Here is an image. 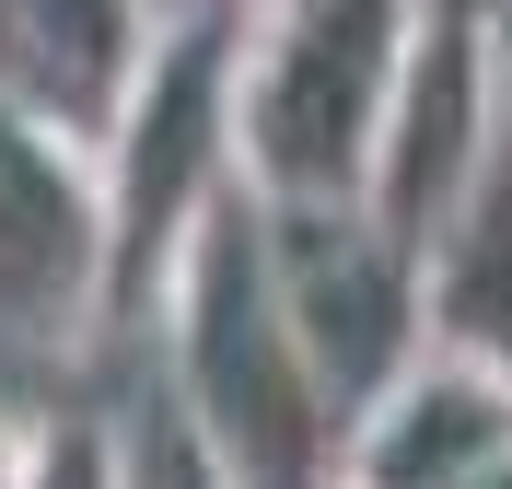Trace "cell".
<instances>
[{"mask_svg": "<svg viewBox=\"0 0 512 489\" xmlns=\"http://www.w3.org/2000/svg\"><path fill=\"white\" fill-rule=\"evenodd\" d=\"M245 12H256V0H245Z\"/></svg>", "mask_w": 512, "mask_h": 489, "instance_id": "obj_15", "label": "cell"}, {"mask_svg": "<svg viewBox=\"0 0 512 489\" xmlns=\"http://www.w3.org/2000/svg\"><path fill=\"white\" fill-rule=\"evenodd\" d=\"M512 129V70H501V24H454V12H419V47L396 70V105H384V140H373V210L396 245H431L443 210L478 187L489 140Z\"/></svg>", "mask_w": 512, "mask_h": 489, "instance_id": "obj_6", "label": "cell"}, {"mask_svg": "<svg viewBox=\"0 0 512 489\" xmlns=\"http://www.w3.org/2000/svg\"><path fill=\"white\" fill-rule=\"evenodd\" d=\"M466 489H512V466H489V478H466Z\"/></svg>", "mask_w": 512, "mask_h": 489, "instance_id": "obj_14", "label": "cell"}, {"mask_svg": "<svg viewBox=\"0 0 512 489\" xmlns=\"http://www.w3.org/2000/svg\"><path fill=\"white\" fill-rule=\"evenodd\" d=\"M419 326H431V350L512 385V129L489 140L478 187L443 210V233L419 245Z\"/></svg>", "mask_w": 512, "mask_h": 489, "instance_id": "obj_9", "label": "cell"}, {"mask_svg": "<svg viewBox=\"0 0 512 489\" xmlns=\"http://www.w3.org/2000/svg\"><path fill=\"white\" fill-rule=\"evenodd\" d=\"M12 489H117L105 408H35V420H24V466H12Z\"/></svg>", "mask_w": 512, "mask_h": 489, "instance_id": "obj_11", "label": "cell"}, {"mask_svg": "<svg viewBox=\"0 0 512 489\" xmlns=\"http://www.w3.org/2000/svg\"><path fill=\"white\" fill-rule=\"evenodd\" d=\"M105 443H117V489H233L222 455L175 420V396H163V385L117 396V408H105Z\"/></svg>", "mask_w": 512, "mask_h": 489, "instance_id": "obj_10", "label": "cell"}, {"mask_svg": "<svg viewBox=\"0 0 512 489\" xmlns=\"http://www.w3.org/2000/svg\"><path fill=\"white\" fill-rule=\"evenodd\" d=\"M152 385L175 396V420L222 455L233 489H338V408H326L315 361L280 315V280H268V222L256 198L233 187L210 222L175 245L152 315Z\"/></svg>", "mask_w": 512, "mask_h": 489, "instance_id": "obj_1", "label": "cell"}, {"mask_svg": "<svg viewBox=\"0 0 512 489\" xmlns=\"http://www.w3.org/2000/svg\"><path fill=\"white\" fill-rule=\"evenodd\" d=\"M419 0H256L233 35V187L256 210H361Z\"/></svg>", "mask_w": 512, "mask_h": 489, "instance_id": "obj_2", "label": "cell"}, {"mask_svg": "<svg viewBox=\"0 0 512 489\" xmlns=\"http://www.w3.org/2000/svg\"><path fill=\"white\" fill-rule=\"evenodd\" d=\"M163 0H0V94H24L47 129H70L94 152V129L117 117L128 70L152 47Z\"/></svg>", "mask_w": 512, "mask_h": 489, "instance_id": "obj_8", "label": "cell"}, {"mask_svg": "<svg viewBox=\"0 0 512 489\" xmlns=\"http://www.w3.org/2000/svg\"><path fill=\"white\" fill-rule=\"evenodd\" d=\"M233 35H245V0H163L117 117L94 129L105 326L152 315L175 245L233 198Z\"/></svg>", "mask_w": 512, "mask_h": 489, "instance_id": "obj_3", "label": "cell"}, {"mask_svg": "<svg viewBox=\"0 0 512 489\" xmlns=\"http://www.w3.org/2000/svg\"><path fill=\"white\" fill-rule=\"evenodd\" d=\"M12 466H24V420H0V489H12Z\"/></svg>", "mask_w": 512, "mask_h": 489, "instance_id": "obj_13", "label": "cell"}, {"mask_svg": "<svg viewBox=\"0 0 512 489\" xmlns=\"http://www.w3.org/2000/svg\"><path fill=\"white\" fill-rule=\"evenodd\" d=\"M268 222V280H280V315L315 361L326 408L350 420L373 408L419 350H431V326H419V257L373 210H256Z\"/></svg>", "mask_w": 512, "mask_h": 489, "instance_id": "obj_4", "label": "cell"}, {"mask_svg": "<svg viewBox=\"0 0 512 489\" xmlns=\"http://www.w3.org/2000/svg\"><path fill=\"white\" fill-rule=\"evenodd\" d=\"M489 466H512V385L454 350H419L338 431V489H466Z\"/></svg>", "mask_w": 512, "mask_h": 489, "instance_id": "obj_7", "label": "cell"}, {"mask_svg": "<svg viewBox=\"0 0 512 489\" xmlns=\"http://www.w3.org/2000/svg\"><path fill=\"white\" fill-rule=\"evenodd\" d=\"M0 338L12 350H94L105 338V198L94 152L0 94Z\"/></svg>", "mask_w": 512, "mask_h": 489, "instance_id": "obj_5", "label": "cell"}, {"mask_svg": "<svg viewBox=\"0 0 512 489\" xmlns=\"http://www.w3.org/2000/svg\"><path fill=\"white\" fill-rule=\"evenodd\" d=\"M419 12H454V24H512V0H419Z\"/></svg>", "mask_w": 512, "mask_h": 489, "instance_id": "obj_12", "label": "cell"}]
</instances>
